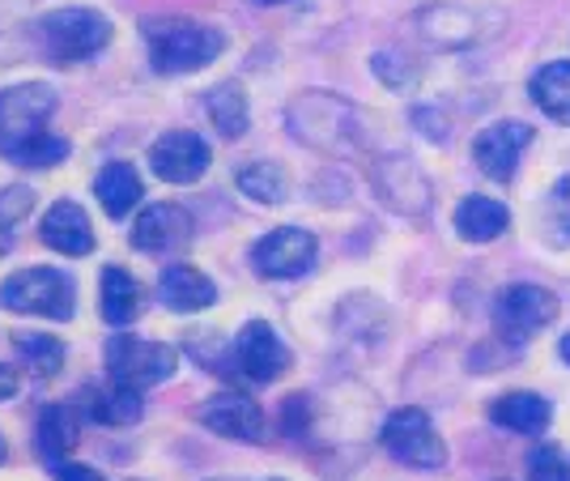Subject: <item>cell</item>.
<instances>
[{"label": "cell", "mask_w": 570, "mask_h": 481, "mask_svg": "<svg viewBox=\"0 0 570 481\" xmlns=\"http://www.w3.org/2000/svg\"><path fill=\"white\" fill-rule=\"evenodd\" d=\"M528 95L541 107V116L570 128V60L541 65V69L532 72V81H528Z\"/></svg>", "instance_id": "obj_20"}, {"label": "cell", "mask_w": 570, "mask_h": 481, "mask_svg": "<svg viewBox=\"0 0 570 481\" xmlns=\"http://www.w3.org/2000/svg\"><path fill=\"white\" fill-rule=\"evenodd\" d=\"M158 298L167 303L170 312H205L217 303V286L200 273L196 265H170L158 282Z\"/></svg>", "instance_id": "obj_18"}, {"label": "cell", "mask_w": 570, "mask_h": 481, "mask_svg": "<svg viewBox=\"0 0 570 481\" xmlns=\"http://www.w3.org/2000/svg\"><path fill=\"white\" fill-rule=\"evenodd\" d=\"M230 366H235L238 380H247V384H273L289 366V350H285V341L277 337V328L268 320H252V324L238 328Z\"/></svg>", "instance_id": "obj_7"}, {"label": "cell", "mask_w": 570, "mask_h": 481, "mask_svg": "<svg viewBox=\"0 0 570 481\" xmlns=\"http://www.w3.org/2000/svg\"><path fill=\"white\" fill-rule=\"evenodd\" d=\"M452 226L464 243H494L499 235H507V226H511V209L502 205L499 196L473 193L455 205Z\"/></svg>", "instance_id": "obj_16"}, {"label": "cell", "mask_w": 570, "mask_h": 481, "mask_svg": "<svg viewBox=\"0 0 570 481\" xmlns=\"http://www.w3.org/2000/svg\"><path fill=\"white\" fill-rule=\"evenodd\" d=\"M256 4H285V0H256Z\"/></svg>", "instance_id": "obj_36"}, {"label": "cell", "mask_w": 570, "mask_h": 481, "mask_svg": "<svg viewBox=\"0 0 570 481\" xmlns=\"http://www.w3.org/2000/svg\"><path fill=\"white\" fill-rule=\"evenodd\" d=\"M30 205H35V193H30V188H22V184L0 193V256L13 247V226L30 214Z\"/></svg>", "instance_id": "obj_29"}, {"label": "cell", "mask_w": 570, "mask_h": 481, "mask_svg": "<svg viewBox=\"0 0 570 481\" xmlns=\"http://www.w3.org/2000/svg\"><path fill=\"white\" fill-rule=\"evenodd\" d=\"M51 111H56V90L43 81H22V86L0 90V141L43 132Z\"/></svg>", "instance_id": "obj_10"}, {"label": "cell", "mask_w": 570, "mask_h": 481, "mask_svg": "<svg viewBox=\"0 0 570 481\" xmlns=\"http://www.w3.org/2000/svg\"><path fill=\"white\" fill-rule=\"evenodd\" d=\"M39 48L56 65H77L90 60L111 43V22L98 9H56L48 18L35 22Z\"/></svg>", "instance_id": "obj_2"}, {"label": "cell", "mask_w": 570, "mask_h": 481, "mask_svg": "<svg viewBox=\"0 0 570 481\" xmlns=\"http://www.w3.org/2000/svg\"><path fill=\"white\" fill-rule=\"evenodd\" d=\"M4 457H9V448H4V439H0V464H4Z\"/></svg>", "instance_id": "obj_35"}, {"label": "cell", "mask_w": 570, "mask_h": 481, "mask_svg": "<svg viewBox=\"0 0 570 481\" xmlns=\"http://www.w3.org/2000/svg\"><path fill=\"white\" fill-rule=\"evenodd\" d=\"M35 443H39V457L48 464H60V460L72 452L77 443V418H72L69 405H48L39 413V426H35Z\"/></svg>", "instance_id": "obj_23"}, {"label": "cell", "mask_w": 570, "mask_h": 481, "mask_svg": "<svg viewBox=\"0 0 570 481\" xmlns=\"http://www.w3.org/2000/svg\"><path fill=\"white\" fill-rule=\"evenodd\" d=\"M490 422L502 426L511 434H523V439H537V434L549 431L553 422V405H549L541 392H502L490 401Z\"/></svg>", "instance_id": "obj_15"}, {"label": "cell", "mask_w": 570, "mask_h": 481, "mask_svg": "<svg viewBox=\"0 0 570 481\" xmlns=\"http://www.w3.org/2000/svg\"><path fill=\"white\" fill-rule=\"evenodd\" d=\"M81 410H86V418L98 422V426H132V422H141L145 396L137 384L111 380V384H102V387H90L86 401H81Z\"/></svg>", "instance_id": "obj_17"}, {"label": "cell", "mask_w": 570, "mask_h": 481, "mask_svg": "<svg viewBox=\"0 0 570 481\" xmlns=\"http://www.w3.org/2000/svg\"><path fill=\"white\" fill-rule=\"evenodd\" d=\"M209 120L217 124L222 137H243L247 124H252V111H247V95L238 81H222L217 90H209Z\"/></svg>", "instance_id": "obj_25"}, {"label": "cell", "mask_w": 570, "mask_h": 481, "mask_svg": "<svg viewBox=\"0 0 570 481\" xmlns=\"http://www.w3.org/2000/svg\"><path fill=\"white\" fill-rule=\"evenodd\" d=\"M149 170L163 184H196L209 170V145L196 132H167L149 149Z\"/></svg>", "instance_id": "obj_12"}, {"label": "cell", "mask_w": 570, "mask_h": 481, "mask_svg": "<svg viewBox=\"0 0 570 481\" xmlns=\"http://www.w3.org/2000/svg\"><path fill=\"white\" fill-rule=\"evenodd\" d=\"M217 481H238V478H217Z\"/></svg>", "instance_id": "obj_37"}, {"label": "cell", "mask_w": 570, "mask_h": 481, "mask_svg": "<svg viewBox=\"0 0 570 481\" xmlns=\"http://www.w3.org/2000/svg\"><path fill=\"white\" fill-rule=\"evenodd\" d=\"M0 307L13 315H39V320H72V307H77L72 277L60 268H22L0 282Z\"/></svg>", "instance_id": "obj_3"}, {"label": "cell", "mask_w": 570, "mask_h": 481, "mask_svg": "<svg viewBox=\"0 0 570 481\" xmlns=\"http://www.w3.org/2000/svg\"><path fill=\"white\" fill-rule=\"evenodd\" d=\"M558 359H562V362L570 366V328H567V337L558 341Z\"/></svg>", "instance_id": "obj_34"}, {"label": "cell", "mask_w": 570, "mask_h": 481, "mask_svg": "<svg viewBox=\"0 0 570 481\" xmlns=\"http://www.w3.org/2000/svg\"><path fill=\"white\" fill-rule=\"evenodd\" d=\"M268 481H282V478H268Z\"/></svg>", "instance_id": "obj_38"}, {"label": "cell", "mask_w": 570, "mask_h": 481, "mask_svg": "<svg viewBox=\"0 0 570 481\" xmlns=\"http://www.w3.org/2000/svg\"><path fill=\"white\" fill-rule=\"evenodd\" d=\"M532 141H537V132L523 120H499V124H490V128H481L473 137L476 170H481L485 179H499V184L515 179V170H520L523 154L532 149Z\"/></svg>", "instance_id": "obj_8"}, {"label": "cell", "mask_w": 570, "mask_h": 481, "mask_svg": "<svg viewBox=\"0 0 570 481\" xmlns=\"http://www.w3.org/2000/svg\"><path fill=\"white\" fill-rule=\"evenodd\" d=\"M145 43L158 72H196L226 51V35L196 18H154L145 22Z\"/></svg>", "instance_id": "obj_1"}, {"label": "cell", "mask_w": 570, "mask_h": 481, "mask_svg": "<svg viewBox=\"0 0 570 481\" xmlns=\"http://www.w3.org/2000/svg\"><path fill=\"white\" fill-rule=\"evenodd\" d=\"M39 235L60 256H90L95 252V226L77 200H56L39 226Z\"/></svg>", "instance_id": "obj_14"}, {"label": "cell", "mask_w": 570, "mask_h": 481, "mask_svg": "<svg viewBox=\"0 0 570 481\" xmlns=\"http://www.w3.org/2000/svg\"><path fill=\"white\" fill-rule=\"evenodd\" d=\"M191 239V214L184 205H170V200H158V205H145L137 222H132V247L137 252H149V256H167L175 247H184Z\"/></svg>", "instance_id": "obj_11"}, {"label": "cell", "mask_w": 570, "mask_h": 481, "mask_svg": "<svg viewBox=\"0 0 570 481\" xmlns=\"http://www.w3.org/2000/svg\"><path fill=\"white\" fill-rule=\"evenodd\" d=\"M311 401L307 396H289L282 405V431L285 434H294V439H303L307 434V422H311V410H307Z\"/></svg>", "instance_id": "obj_31"}, {"label": "cell", "mask_w": 570, "mask_h": 481, "mask_svg": "<svg viewBox=\"0 0 570 481\" xmlns=\"http://www.w3.org/2000/svg\"><path fill=\"white\" fill-rule=\"evenodd\" d=\"M546 230L553 243H570V175H562L546 193Z\"/></svg>", "instance_id": "obj_30"}, {"label": "cell", "mask_w": 570, "mask_h": 481, "mask_svg": "<svg viewBox=\"0 0 570 481\" xmlns=\"http://www.w3.org/2000/svg\"><path fill=\"white\" fill-rule=\"evenodd\" d=\"M238 193L252 196L256 205H282L289 184L277 163H247V167H238Z\"/></svg>", "instance_id": "obj_26"}, {"label": "cell", "mask_w": 570, "mask_h": 481, "mask_svg": "<svg viewBox=\"0 0 570 481\" xmlns=\"http://www.w3.org/2000/svg\"><path fill=\"white\" fill-rule=\"evenodd\" d=\"M51 469H56V481H102V473L90 469V464H69V460H60V464H51Z\"/></svg>", "instance_id": "obj_32"}, {"label": "cell", "mask_w": 570, "mask_h": 481, "mask_svg": "<svg viewBox=\"0 0 570 481\" xmlns=\"http://www.w3.org/2000/svg\"><path fill=\"white\" fill-rule=\"evenodd\" d=\"M380 193L392 200V209H404V214H422L430 205V184L426 175L413 167L409 158H387L375 175Z\"/></svg>", "instance_id": "obj_19"}, {"label": "cell", "mask_w": 570, "mask_h": 481, "mask_svg": "<svg viewBox=\"0 0 570 481\" xmlns=\"http://www.w3.org/2000/svg\"><path fill=\"white\" fill-rule=\"evenodd\" d=\"M380 443L383 452L396 460V464H404V469H443L448 464L443 434L430 422V413L417 410V405H404V410L387 413Z\"/></svg>", "instance_id": "obj_4"}, {"label": "cell", "mask_w": 570, "mask_h": 481, "mask_svg": "<svg viewBox=\"0 0 570 481\" xmlns=\"http://www.w3.org/2000/svg\"><path fill=\"white\" fill-rule=\"evenodd\" d=\"M0 154L18 167H56L69 158V141L56 137V132H30V137H18V141H0Z\"/></svg>", "instance_id": "obj_24"}, {"label": "cell", "mask_w": 570, "mask_h": 481, "mask_svg": "<svg viewBox=\"0 0 570 481\" xmlns=\"http://www.w3.org/2000/svg\"><path fill=\"white\" fill-rule=\"evenodd\" d=\"M175 362H179V354L163 341L132 337V333H119L107 341V371H111V380H124V384H167L175 375Z\"/></svg>", "instance_id": "obj_6"}, {"label": "cell", "mask_w": 570, "mask_h": 481, "mask_svg": "<svg viewBox=\"0 0 570 481\" xmlns=\"http://www.w3.org/2000/svg\"><path fill=\"white\" fill-rule=\"evenodd\" d=\"M523 469H528V481H570V452H562L558 443H532Z\"/></svg>", "instance_id": "obj_28"}, {"label": "cell", "mask_w": 570, "mask_h": 481, "mask_svg": "<svg viewBox=\"0 0 570 481\" xmlns=\"http://www.w3.org/2000/svg\"><path fill=\"white\" fill-rule=\"evenodd\" d=\"M95 196H98V205L119 222V217H128L141 205L145 184L128 163H111V167H102V175L95 179Z\"/></svg>", "instance_id": "obj_22"}, {"label": "cell", "mask_w": 570, "mask_h": 481, "mask_svg": "<svg viewBox=\"0 0 570 481\" xmlns=\"http://www.w3.org/2000/svg\"><path fill=\"white\" fill-rule=\"evenodd\" d=\"M98 307H102V320L107 324H132L137 312H141V289L132 282V273L119 265H107L102 268V282H98Z\"/></svg>", "instance_id": "obj_21"}, {"label": "cell", "mask_w": 570, "mask_h": 481, "mask_svg": "<svg viewBox=\"0 0 570 481\" xmlns=\"http://www.w3.org/2000/svg\"><path fill=\"white\" fill-rule=\"evenodd\" d=\"M200 422H205V431L222 434V439H238V443H261L264 439V410L243 392L209 396L200 405Z\"/></svg>", "instance_id": "obj_13"}, {"label": "cell", "mask_w": 570, "mask_h": 481, "mask_svg": "<svg viewBox=\"0 0 570 481\" xmlns=\"http://www.w3.org/2000/svg\"><path fill=\"white\" fill-rule=\"evenodd\" d=\"M553 320H558V294L537 286V282H515V286H507L494 298V328L511 345H523L528 337H537Z\"/></svg>", "instance_id": "obj_5"}, {"label": "cell", "mask_w": 570, "mask_h": 481, "mask_svg": "<svg viewBox=\"0 0 570 481\" xmlns=\"http://www.w3.org/2000/svg\"><path fill=\"white\" fill-rule=\"evenodd\" d=\"M13 350L22 354V362L35 375H56L65 366V345L56 337H43V333H18Z\"/></svg>", "instance_id": "obj_27"}, {"label": "cell", "mask_w": 570, "mask_h": 481, "mask_svg": "<svg viewBox=\"0 0 570 481\" xmlns=\"http://www.w3.org/2000/svg\"><path fill=\"white\" fill-rule=\"evenodd\" d=\"M18 387H22V380H18V371L0 362V401H13V396H18Z\"/></svg>", "instance_id": "obj_33"}, {"label": "cell", "mask_w": 570, "mask_h": 481, "mask_svg": "<svg viewBox=\"0 0 570 481\" xmlns=\"http://www.w3.org/2000/svg\"><path fill=\"white\" fill-rule=\"evenodd\" d=\"M320 256V243L311 230L303 226H282V230H268L256 247H252V265L261 277H273V282H289V277H303L311 273Z\"/></svg>", "instance_id": "obj_9"}]
</instances>
